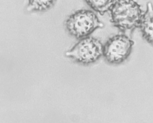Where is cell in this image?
Returning a JSON list of instances; mask_svg holds the SVG:
<instances>
[{
	"instance_id": "52a82bcc",
	"label": "cell",
	"mask_w": 153,
	"mask_h": 123,
	"mask_svg": "<svg viewBox=\"0 0 153 123\" xmlns=\"http://www.w3.org/2000/svg\"><path fill=\"white\" fill-rule=\"evenodd\" d=\"M56 0H28L29 10L46 11L51 8Z\"/></svg>"
},
{
	"instance_id": "6da1fadb",
	"label": "cell",
	"mask_w": 153,
	"mask_h": 123,
	"mask_svg": "<svg viewBox=\"0 0 153 123\" xmlns=\"http://www.w3.org/2000/svg\"><path fill=\"white\" fill-rule=\"evenodd\" d=\"M110 11L111 23L124 33L138 28L143 14L140 5L134 0H117Z\"/></svg>"
},
{
	"instance_id": "277c9868",
	"label": "cell",
	"mask_w": 153,
	"mask_h": 123,
	"mask_svg": "<svg viewBox=\"0 0 153 123\" xmlns=\"http://www.w3.org/2000/svg\"><path fill=\"white\" fill-rule=\"evenodd\" d=\"M134 45V41L124 33L115 35L103 45V55L109 63H120L129 56Z\"/></svg>"
},
{
	"instance_id": "8992f818",
	"label": "cell",
	"mask_w": 153,
	"mask_h": 123,
	"mask_svg": "<svg viewBox=\"0 0 153 123\" xmlns=\"http://www.w3.org/2000/svg\"><path fill=\"white\" fill-rule=\"evenodd\" d=\"M87 4L93 10L103 15L111 8L115 0H84Z\"/></svg>"
},
{
	"instance_id": "3957f363",
	"label": "cell",
	"mask_w": 153,
	"mask_h": 123,
	"mask_svg": "<svg viewBox=\"0 0 153 123\" xmlns=\"http://www.w3.org/2000/svg\"><path fill=\"white\" fill-rule=\"evenodd\" d=\"M103 47L99 39L89 36L80 39L66 52L65 55L77 62L90 63L97 61L103 55Z\"/></svg>"
},
{
	"instance_id": "7a4b0ae2",
	"label": "cell",
	"mask_w": 153,
	"mask_h": 123,
	"mask_svg": "<svg viewBox=\"0 0 153 123\" xmlns=\"http://www.w3.org/2000/svg\"><path fill=\"white\" fill-rule=\"evenodd\" d=\"M65 25L68 32L79 39L89 36L95 30L104 26L94 11L86 9L78 10L70 15Z\"/></svg>"
},
{
	"instance_id": "5b68a950",
	"label": "cell",
	"mask_w": 153,
	"mask_h": 123,
	"mask_svg": "<svg viewBox=\"0 0 153 123\" xmlns=\"http://www.w3.org/2000/svg\"><path fill=\"white\" fill-rule=\"evenodd\" d=\"M142 35L148 43L153 45V5L150 2L146 5L138 27Z\"/></svg>"
}]
</instances>
